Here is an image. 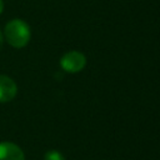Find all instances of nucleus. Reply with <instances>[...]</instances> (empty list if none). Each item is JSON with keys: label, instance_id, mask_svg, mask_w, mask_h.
Segmentation results:
<instances>
[{"label": "nucleus", "instance_id": "1", "mask_svg": "<svg viewBox=\"0 0 160 160\" xmlns=\"http://www.w3.org/2000/svg\"><path fill=\"white\" fill-rule=\"evenodd\" d=\"M4 38L12 48L21 49L28 45L31 38L29 25L21 19H12L5 25Z\"/></svg>", "mask_w": 160, "mask_h": 160}, {"label": "nucleus", "instance_id": "2", "mask_svg": "<svg viewBox=\"0 0 160 160\" xmlns=\"http://www.w3.org/2000/svg\"><path fill=\"white\" fill-rule=\"evenodd\" d=\"M85 64H86L85 55L76 50H71L64 54L62 58L60 59V66L62 68V70L66 72H71V74L81 71Z\"/></svg>", "mask_w": 160, "mask_h": 160}, {"label": "nucleus", "instance_id": "3", "mask_svg": "<svg viewBox=\"0 0 160 160\" xmlns=\"http://www.w3.org/2000/svg\"><path fill=\"white\" fill-rule=\"evenodd\" d=\"M0 160H25L22 149L11 141L0 142Z\"/></svg>", "mask_w": 160, "mask_h": 160}, {"label": "nucleus", "instance_id": "4", "mask_svg": "<svg viewBox=\"0 0 160 160\" xmlns=\"http://www.w3.org/2000/svg\"><path fill=\"white\" fill-rule=\"evenodd\" d=\"M18 94V85L16 82L6 76L0 74V102H9L11 101Z\"/></svg>", "mask_w": 160, "mask_h": 160}, {"label": "nucleus", "instance_id": "5", "mask_svg": "<svg viewBox=\"0 0 160 160\" xmlns=\"http://www.w3.org/2000/svg\"><path fill=\"white\" fill-rule=\"evenodd\" d=\"M44 160H65L64 155L58 150H49L44 155Z\"/></svg>", "mask_w": 160, "mask_h": 160}, {"label": "nucleus", "instance_id": "6", "mask_svg": "<svg viewBox=\"0 0 160 160\" xmlns=\"http://www.w3.org/2000/svg\"><path fill=\"white\" fill-rule=\"evenodd\" d=\"M2 45H4V32L0 30V50L2 49Z\"/></svg>", "mask_w": 160, "mask_h": 160}, {"label": "nucleus", "instance_id": "7", "mask_svg": "<svg viewBox=\"0 0 160 160\" xmlns=\"http://www.w3.org/2000/svg\"><path fill=\"white\" fill-rule=\"evenodd\" d=\"M2 10H4V1L0 0V14L2 12Z\"/></svg>", "mask_w": 160, "mask_h": 160}]
</instances>
